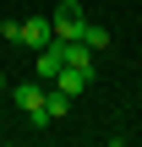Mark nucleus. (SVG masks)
Instances as JSON below:
<instances>
[{"label":"nucleus","instance_id":"f257e3e1","mask_svg":"<svg viewBox=\"0 0 142 147\" xmlns=\"http://www.w3.org/2000/svg\"><path fill=\"white\" fill-rule=\"evenodd\" d=\"M49 22H55V38H82V27H88V11H82V0H60L55 11H49Z\"/></svg>","mask_w":142,"mask_h":147},{"label":"nucleus","instance_id":"f03ea898","mask_svg":"<svg viewBox=\"0 0 142 147\" xmlns=\"http://www.w3.org/2000/svg\"><path fill=\"white\" fill-rule=\"evenodd\" d=\"M33 71H38V82H55L66 71V38H49L44 49H33Z\"/></svg>","mask_w":142,"mask_h":147},{"label":"nucleus","instance_id":"7ed1b4c3","mask_svg":"<svg viewBox=\"0 0 142 147\" xmlns=\"http://www.w3.org/2000/svg\"><path fill=\"white\" fill-rule=\"evenodd\" d=\"M44 93H49V82H22V87H11L16 109H22L33 125H49V120H44Z\"/></svg>","mask_w":142,"mask_h":147},{"label":"nucleus","instance_id":"20e7f679","mask_svg":"<svg viewBox=\"0 0 142 147\" xmlns=\"http://www.w3.org/2000/svg\"><path fill=\"white\" fill-rule=\"evenodd\" d=\"M49 38H55V22H49V16H27V22H22V38H16V44H27V49H44Z\"/></svg>","mask_w":142,"mask_h":147},{"label":"nucleus","instance_id":"39448f33","mask_svg":"<svg viewBox=\"0 0 142 147\" xmlns=\"http://www.w3.org/2000/svg\"><path fill=\"white\" fill-rule=\"evenodd\" d=\"M66 109H71V93H66V87H55V82H49V93H44V120H49V125H55V120H66Z\"/></svg>","mask_w":142,"mask_h":147},{"label":"nucleus","instance_id":"423d86ee","mask_svg":"<svg viewBox=\"0 0 142 147\" xmlns=\"http://www.w3.org/2000/svg\"><path fill=\"white\" fill-rule=\"evenodd\" d=\"M88 82H93V71H77V65H66V71H60V76H55V87H66V93H71V98H77V93H82V87H88Z\"/></svg>","mask_w":142,"mask_h":147},{"label":"nucleus","instance_id":"0eeeda50","mask_svg":"<svg viewBox=\"0 0 142 147\" xmlns=\"http://www.w3.org/2000/svg\"><path fill=\"white\" fill-rule=\"evenodd\" d=\"M82 44H88L93 55H99V49H109V27H104V22H88V27H82Z\"/></svg>","mask_w":142,"mask_h":147},{"label":"nucleus","instance_id":"6e6552de","mask_svg":"<svg viewBox=\"0 0 142 147\" xmlns=\"http://www.w3.org/2000/svg\"><path fill=\"white\" fill-rule=\"evenodd\" d=\"M0 38H11V44H16V38H22V22H16V16H5V22H0Z\"/></svg>","mask_w":142,"mask_h":147},{"label":"nucleus","instance_id":"1a4fd4ad","mask_svg":"<svg viewBox=\"0 0 142 147\" xmlns=\"http://www.w3.org/2000/svg\"><path fill=\"white\" fill-rule=\"evenodd\" d=\"M0 93H11V87H5V76H0Z\"/></svg>","mask_w":142,"mask_h":147}]
</instances>
